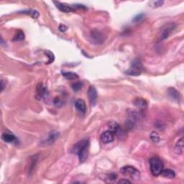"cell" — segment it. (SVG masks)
Listing matches in <instances>:
<instances>
[{
    "label": "cell",
    "mask_w": 184,
    "mask_h": 184,
    "mask_svg": "<svg viewBox=\"0 0 184 184\" xmlns=\"http://www.w3.org/2000/svg\"><path fill=\"white\" fill-rule=\"evenodd\" d=\"M54 4H56V7L63 12L68 13L71 12H75V9L71 6H68L66 4H63V3L59 2V1H54Z\"/></svg>",
    "instance_id": "11"
},
{
    "label": "cell",
    "mask_w": 184,
    "mask_h": 184,
    "mask_svg": "<svg viewBox=\"0 0 184 184\" xmlns=\"http://www.w3.org/2000/svg\"><path fill=\"white\" fill-rule=\"evenodd\" d=\"M67 29H68V28H67L65 25H61L59 26V28H58V30H59L61 32H62V33L66 32L67 30Z\"/></svg>",
    "instance_id": "28"
},
{
    "label": "cell",
    "mask_w": 184,
    "mask_h": 184,
    "mask_svg": "<svg viewBox=\"0 0 184 184\" xmlns=\"http://www.w3.org/2000/svg\"><path fill=\"white\" fill-rule=\"evenodd\" d=\"M47 88L42 83H39L37 85L35 88V98L38 100H41L47 94Z\"/></svg>",
    "instance_id": "7"
},
{
    "label": "cell",
    "mask_w": 184,
    "mask_h": 184,
    "mask_svg": "<svg viewBox=\"0 0 184 184\" xmlns=\"http://www.w3.org/2000/svg\"><path fill=\"white\" fill-rule=\"evenodd\" d=\"M89 141L87 139L82 140L74 145L72 149V153L78 155L80 163H84L88 155Z\"/></svg>",
    "instance_id": "1"
},
{
    "label": "cell",
    "mask_w": 184,
    "mask_h": 184,
    "mask_svg": "<svg viewBox=\"0 0 184 184\" xmlns=\"http://www.w3.org/2000/svg\"><path fill=\"white\" fill-rule=\"evenodd\" d=\"M1 91H4V87H5L6 85L4 84V81H3V80H1Z\"/></svg>",
    "instance_id": "31"
},
{
    "label": "cell",
    "mask_w": 184,
    "mask_h": 184,
    "mask_svg": "<svg viewBox=\"0 0 184 184\" xmlns=\"http://www.w3.org/2000/svg\"><path fill=\"white\" fill-rule=\"evenodd\" d=\"M120 173L122 175H126V176L130 177L132 179L135 180H138L140 178V171L133 166H124L120 169Z\"/></svg>",
    "instance_id": "4"
},
{
    "label": "cell",
    "mask_w": 184,
    "mask_h": 184,
    "mask_svg": "<svg viewBox=\"0 0 184 184\" xmlns=\"http://www.w3.org/2000/svg\"><path fill=\"white\" fill-rule=\"evenodd\" d=\"M100 140H101V143L104 144L112 143V142L114 141V133L110 130L104 132V133L101 134Z\"/></svg>",
    "instance_id": "9"
},
{
    "label": "cell",
    "mask_w": 184,
    "mask_h": 184,
    "mask_svg": "<svg viewBox=\"0 0 184 184\" xmlns=\"http://www.w3.org/2000/svg\"><path fill=\"white\" fill-rule=\"evenodd\" d=\"M109 127L110 131H112L114 134H115L117 132V130H119V128H120V127L117 122H111L109 124Z\"/></svg>",
    "instance_id": "22"
},
{
    "label": "cell",
    "mask_w": 184,
    "mask_h": 184,
    "mask_svg": "<svg viewBox=\"0 0 184 184\" xmlns=\"http://www.w3.org/2000/svg\"><path fill=\"white\" fill-rule=\"evenodd\" d=\"M1 139H2L3 141H4L5 143H14L16 141L17 138L13 134L11 133H4L1 135Z\"/></svg>",
    "instance_id": "14"
},
{
    "label": "cell",
    "mask_w": 184,
    "mask_h": 184,
    "mask_svg": "<svg viewBox=\"0 0 184 184\" xmlns=\"http://www.w3.org/2000/svg\"><path fill=\"white\" fill-rule=\"evenodd\" d=\"M59 136H60L59 132L55 131V130L54 131H52L50 133L49 135H48V137L47 138L46 140H43V141L42 142V143L44 144L45 145H51V144L54 143L55 142L58 140Z\"/></svg>",
    "instance_id": "8"
},
{
    "label": "cell",
    "mask_w": 184,
    "mask_h": 184,
    "mask_svg": "<svg viewBox=\"0 0 184 184\" xmlns=\"http://www.w3.org/2000/svg\"><path fill=\"white\" fill-rule=\"evenodd\" d=\"M168 95L170 98H172L174 100H176V101H179L180 99V94L178 92V91L175 89L173 88H168Z\"/></svg>",
    "instance_id": "16"
},
{
    "label": "cell",
    "mask_w": 184,
    "mask_h": 184,
    "mask_svg": "<svg viewBox=\"0 0 184 184\" xmlns=\"http://www.w3.org/2000/svg\"><path fill=\"white\" fill-rule=\"evenodd\" d=\"M160 175H161L162 176L165 177V178L170 179L175 178V172H174L173 170H171V169H163V170H162Z\"/></svg>",
    "instance_id": "15"
},
{
    "label": "cell",
    "mask_w": 184,
    "mask_h": 184,
    "mask_svg": "<svg viewBox=\"0 0 184 184\" xmlns=\"http://www.w3.org/2000/svg\"><path fill=\"white\" fill-rule=\"evenodd\" d=\"M88 96L91 106H95L97 102V91L93 86H90L88 90Z\"/></svg>",
    "instance_id": "6"
},
{
    "label": "cell",
    "mask_w": 184,
    "mask_h": 184,
    "mask_svg": "<svg viewBox=\"0 0 184 184\" xmlns=\"http://www.w3.org/2000/svg\"><path fill=\"white\" fill-rule=\"evenodd\" d=\"M91 37L93 43H96V44H101L104 42L103 34L98 30L92 31Z\"/></svg>",
    "instance_id": "10"
},
{
    "label": "cell",
    "mask_w": 184,
    "mask_h": 184,
    "mask_svg": "<svg viewBox=\"0 0 184 184\" xmlns=\"http://www.w3.org/2000/svg\"><path fill=\"white\" fill-rule=\"evenodd\" d=\"M118 183H131V181L127 180V179H121L117 182Z\"/></svg>",
    "instance_id": "30"
},
{
    "label": "cell",
    "mask_w": 184,
    "mask_h": 184,
    "mask_svg": "<svg viewBox=\"0 0 184 184\" xmlns=\"http://www.w3.org/2000/svg\"><path fill=\"white\" fill-rule=\"evenodd\" d=\"M45 55L48 57V61L47 62L46 64H50V63H52L55 60V56L51 51H46L44 52Z\"/></svg>",
    "instance_id": "23"
},
{
    "label": "cell",
    "mask_w": 184,
    "mask_h": 184,
    "mask_svg": "<svg viewBox=\"0 0 184 184\" xmlns=\"http://www.w3.org/2000/svg\"><path fill=\"white\" fill-rule=\"evenodd\" d=\"M133 104L135 105L136 107L140 109H145V108L148 106V103H147L146 100L143 99L142 98H136L134 99Z\"/></svg>",
    "instance_id": "12"
},
{
    "label": "cell",
    "mask_w": 184,
    "mask_h": 184,
    "mask_svg": "<svg viewBox=\"0 0 184 184\" xmlns=\"http://www.w3.org/2000/svg\"><path fill=\"white\" fill-rule=\"evenodd\" d=\"M150 173L154 176H158L160 175L162 170H163L164 165L160 158L157 157L150 159Z\"/></svg>",
    "instance_id": "2"
},
{
    "label": "cell",
    "mask_w": 184,
    "mask_h": 184,
    "mask_svg": "<svg viewBox=\"0 0 184 184\" xmlns=\"http://www.w3.org/2000/svg\"><path fill=\"white\" fill-rule=\"evenodd\" d=\"M175 153L178 155L180 154H182L183 152V138H181L180 140L177 142L176 145H175Z\"/></svg>",
    "instance_id": "17"
},
{
    "label": "cell",
    "mask_w": 184,
    "mask_h": 184,
    "mask_svg": "<svg viewBox=\"0 0 184 184\" xmlns=\"http://www.w3.org/2000/svg\"><path fill=\"white\" fill-rule=\"evenodd\" d=\"M62 74L68 80H76L78 78V76L74 72H62Z\"/></svg>",
    "instance_id": "18"
},
{
    "label": "cell",
    "mask_w": 184,
    "mask_h": 184,
    "mask_svg": "<svg viewBox=\"0 0 184 184\" xmlns=\"http://www.w3.org/2000/svg\"><path fill=\"white\" fill-rule=\"evenodd\" d=\"M143 72V65H142L141 61L138 58H136L131 63L130 67L127 71H125V73L129 76H140Z\"/></svg>",
    "instance_id": "3"
},
{
    "label": "cell",
    "mask_w": 184,
    "mask_h": 184,
    "mask_svg": "<svg viewBox=\"0 0 184 184\" xmlns=\"http://www.w3.org/2000/svg\"><path fill=\"white\" fill-rule=\"evenodd\" d=\"M175 28H176V25L175 23H169V24H166L163 27H162L160 33H159L160 41H162L168 38Z\"/></svg>",
    "instance_id": "5"
},
{
    "label": "cell",
    "mask_w": 184,
    "mask_h": 184,
    "mask_svg": "<svg viewBox=\"0 0 184 184\" xmlns=\"http://www.w3.org/2000/svg\"><path fill=\"white\" fill-rule=\"evenodd\" d=\"M150 139L152 140V141L153 143H158L159 140H160V136L158 134V133L156 132H152L151 134H150Z\"/></svg>",
    "instance_id": "25"
},
{
    "label": "cell",
    "mask_w": 184,
    "mask_h": 184,
    "mask_svg": "<svg viewBox=\"0 0 184 184\" xmlns=\"http://www.w3.org/2000/svg\"><path fill=\"white\" fill-rule=\"evenodd\" d=\"M25 39V34L22 31L18 30L13 38V41H22Z\"/></svg>",
    "instance_id": "21"
},
{
    "label": "cell",
    "mask_w": 184,
    "mask_h": 184,
    "mask_svg": "<svg viewBox=\"0 0 184 184\" xmlns=\"http://www.w3.org/2000/svg\"><path fill=\"white\" fill-rule=\"evenodd\" d=\"M144 17H145V14H143V13H140V14H139L138 15L135 16V17H134L133 19V22H141L144 19Z\"/></svg>",
    "instance_id": "26"
},
{
    "label": "cell",
    "mask_w": 184,
    "mask_h": 184,
    "mask_svg": "<svg viewBox=\"0 0 184 184\" xmlns=\"http://www.w3.org/2000/svg\"><path fill=\"white\" fill-rule=\"evenodd\" d=\"M82 86H83V84H82L81 81H76L75 83H72L71 88L74 91H78L82 88Z\"/></svg>",
    "instance_id": "24"
},
{
    "label": "cell",
    "mask_w": 184,
    "mask_h": 184,
    "mask_svg": "<svg viewBox=\"0 0 184 184\" xmlns=\"http://www.w3.org/2000/svg\"><path fill=\"white\" fill-rule=\"evenodd\" d=\"M117 177V175L116 173H112L110 174L107 175V177H106V179L109 180V182H114L116 180Z\"/></svg>",
    "instance_id": "27"
},
{
    "label": "cell",
    "mask_w": 184,
    "mask_h": 184,
    "mask_svg": "<svg viewBox=\"0 0 184 184\" xmlns=\"http://www.w3.org/2000/svg\"><path fill=\"white\" fill-rule=\"evenodd\" d=\"M75 106H76V109L78 112H80L81 113H85L86 110V103L82 99H78L76 100V102H75Z\"/></svg>",
    "instance_id": "13"
},
{
    "label": "cell",
    "mask_w": 184,
    "mask_h": 184,
    "mask_svg": "<svg viewBox=\"0 0 184 184\" xmlns=\"http://www.w3.org/2000/svg\"><path fill=\"white\" fill-rule=\"evenodd\" d=\"M20 13H23V14H29L32 17V18L33 19H37V18L39 17V12H38L37 10H32V9H30V10H24V11H20L19 12Z\"/></svg>",
    "instance_id": "20"
},
{
    "label": "cell",
    "mask_w": 184,
    "mask_h": 184,
    "mask_svg": "<svg viewBox=\"0 0 184 184\" xmlns=\"http://www.w3.org/2000/svg\"><path fill=\"white\" fill-rule=\"evenodd\" d=\"M164 4V1L163 0H153V1H150L148 2V5L150 7L153 8H158L160 7L163 6V4Z\"/></svg>",
    "instance_id": "19"
},
{
    "label": "cell",
    "mask_w": 184,
    "mask_h": 184,
    "mask_svg": "<svg viewBox=\"0 0 184 184\" xmlns=\"http://www.w3.org/2000/svg\"><path fill=\"white\" fill-rule=\"evenodd\" d=\"M53 102H54V104L56 105H60V104H62V101L61 99H60L59 97H56L55 98V99L53 100Z\"/></svg>",
    "instance_id": "29"
}]
</instances>
